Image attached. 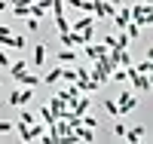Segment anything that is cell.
Instances as JSON below:
<instances>
[{
	"instance_id": "cell-16",
	"label": "cell",
	"mask_w": 153,
	"mask_h": 144,
	"mask_svg": "<svg viewBox=\"0 0 153 144\" xmlns=\"http://www.w3.org/2000/svg\"><path fill=\"white\" fill-rule=\"evenodd\" d=\"M132 64H135L138 74H150V71H153V58H150V55H144L141 61H132Z\"/></svg>"
},
{
	"instance_id": "cell-6",
	"label": "cell",
	"mask_w": 153,
	"mask_h": 144,
	"mask_svg": "<svg viewBox=\"0 0 153 144\" xmlns=\"http://www.w3.org/2000/svg\"><path fill=\"white\" fill-rule=\"evenodd\" d=\"M129 83H132V89H135V92H150V89H153V80H150V74H135Z\"/></svg>"
},
{
	"instance_id": "cell-12",
	"label": "cell",
	"mask_w": 153,
	"mask_h": 144,
	"mask_svg": "<svg viewBox=\"0 0 153 144\" xmlns=\"http://www.w3.org/2000/svg\"><path fill=\"white\" fill-rule=\"evenodd\" d=\"M9 77H12V80H16V77L22 74V71H28V61H25V58H16V61H9Z\"/></svg>"
},
{
	"instance_id": "cell-24",
	"label": "cell",
	"mask_w": 153,
	"mask_h": 144,
	"mask_svg": "<svg viewBox=\"0 0 153 144\" xmlns=\"http://www.w3.org/2000/svg\"><path fill=\"white\" fill-rule=\"evenodd\" d=\"M25 28H28V31H40V19L28 16V19H25Z\"/></svg>"
},
{
	"instance_id": "cell-22",
	"label": "cell",
	"mask_w": 153,
	"mask_h": 144,
	"mask_svg": "<svg viewBox=\"0 0 153 144\" xmlns=\"http://www.w3.org/2000/svg\"><path fill=\"white\" fill-rule=\"evenodd\" d=\"M19 123H37V113H31V110H25V107H22V113H19Z\"/></svg>"
},
{
	"instance_id": "cell-23",
	"label": "cell",
	"mask_w": 153,
	"mask_h": 144,
	"mask_svg": "<svg viewBox=\"0 0 153 144\" xmlns=\"http://www.w3.org/2000/svg\"><path fill=\"white\" fill-rule=\"evenodd\" d=\"M104 113H110V116H120V110H117V101H113V98H107V101H104Z\"/></svg>"
},
{
	"instance_id": "cell-25",
	"label": "cell",
	"mask_w": 153,
	"mask_h": 144,
	"mask_svg": "<svg viewBox=\"0 0 153 144\" xmlns=\"http://www.w3.org/2000/svg\"><path fill=\"white\" fill-rule=\"evenodd\" d=\"M101 46H104V49H113V46H117V34H104Z\"/></svg>"
},
{
	"instance_id": "cell-2",
	"label": "cell",
	"mask_w": 153,
	"mask_h": 144,
	"mask_svg": "<svg viewBox=\"0 0 153 144\" xmlns=\"http://www.w3.org/2000/svg\"><path fill=\"white\" fill-rule=\"evenodd\" d=\"M113 101H117L120 116H129V113H135V110H138V92H129V89H123L120 98H113Z\"/></svg>"
},
{
	"instance_id": "cell-8",
	"label": "cell",
	"mask_w": 153,
	"mask_h": 144,
	"mask_svg": "<svg viewBox=\"0 0 153 144\" xmlns=\"http://www.w3.org/2000/svg\"><path fill=\"white\" fill-rule=\"evenodd\" d=\"M110 19H113V25H117V31H123L126 25H129V19H132V16H129V6H126V3L117 6V12H113Z\"/></svg>"
},
{
	"instance_id": "cell-21",
	"label": "cell",
	"mask_w": 153,
	"mask_h": 144,
	"mask_svg": "<svg viewBox=\"0 0 153 144\" xmlns=\"http://www.w3.org/2000/svg\"><path fill=\"white\" fill-rule=\"evenodd\" d=\"M117 46H120V49H129V46H132V40H129V34H126V31H117Z\"/></svg>"
},
{
	"instance_id": "cell-4",
	"label": "cell",
	"mask_w": 153,
	"mask_h": 144,
	"mask_svg": "<svg viewBox=\"0 0 153 144\" xmlns=\"http://www.w3.org/2000/svg\"><path fill=\"white\" fill-rule=\"evenodd\" d=\"M80 49H83V55H86L89 61H98V58H101V55H104V52H107L104 46H101V43H95V40H89V43H83Z\"/></svg>"
},
{
	"instance_id": "cell-9",
	"label": "cell",
	"mask_w": 153,
	"mask_h": 144,
	"mask_svg": "<svg viewBox=\"0 0 153 144\" xmlns=\"http://www.w3.org/2000/svg\"><path fill=\"white\" fill-rule=\"evenodd\" d=\"M55 58H58V64H76V61H80V52H76L74 46H65Z\"/></svg>"
},
{
	"instance_id": "cell-20",
	"label": "cell",
	"mask_w": 153,
	"mask_h": 144,
	"mask_svg": "<svg viewBox=\"0 0 153 144\" xmlns=\"http://www.w3.org/2000/svg\"><path fill=\"white\" fill-rule=\"evenodd\" d=\"M25 46H28V40H25L22 34H12V40H9V49H19V52H22Z\"/></svg>"
},
{
	"instance_id": "cell-17",
	"label": "cell",
	"mask_w": 153,
	"mask_h": 144,
	"mask_svg": "<svg viewBox=\"0 0 153 144\" xmlns=\"http://www.w3.org/2000/svg\"><path fill=\"white\" fill-rule=\"evenodd\" d=\"M123 31L129 34V40H138V37H141V31H144V28H141V25H138V22H132V19H129V25H126Z\"/></svg>"
},
{
	"instance_id": "cell-3",
	"label": "cell",
	"mask_w": 153,
	"mask_h": 144,
	"mask_svg": "<svg viewBox=\"0 0 153 144\" xmlns=\"http://www.w3.org/2000/svg\"><path fill=\"white\" fill-rule=\"evenodd\" d=\"M31 101H34V89H28V86H19V89L9 92V104L12 107H25V104H31Z\"/></svg>"
},
{
	"instance_id": "cell-10",
	"label": "cell",
	"mask_w": 153,
	"mask_h": 144,
	"mask_svg": "<svg viewBox=\"0 0 153 144\" xmlns=\"http://www.w3.org/2000/svg\"><path fill=\"white\" fill-rule=\"evenodd\" d=\"M46 55H49L46 43H37V46H34V55H31V64H34V68H43V64H46Z\"/></svg>"
},
{
	"instance_id": "cell-7",
	"label": "cell",
	"mask_w": 153,
	"mask_h": 144,
	"mask_svg": "<svg viewBox=\"0 0 153 144\" xmlns=\"http://www.w3.org/2000/svg\"><path fill=\"white\" fill-rule=\"evenodd\" d=\"M144 138H147V126H132V129H126V135H123V141H129V144H138Z\"/></svg>"
},
{
	"instance_id": "cell-15",
	"label": "cell",
	"mask_w": 153,
	"mask_h": 144,
	"mask_svg": "<svg viewBox=\"0 0 153 144\" xmlns=\"http://www.w3.org/2000/svg\"><path fill=\"white\" fill-rule=\"evenodd\" d=\"M61 46H74V49H80V40H76V34L74 31H61Z\"/></svg>"
},
{
	"instance_id": "cell-26",
	"label": "cell",
	"mask_w": 153,
	"mask_h": 144,
	"mask_svg": "<svg viewBox=\"0 0 153 144\" xmlns=\"http://www.w3.org/2000/svg\"><path fill=\"white\" fill-rule=\"evenodd\" d=\"M9 52H6V46H0V68H9Z\"/></svg>"
},
{
	"instance_id": "cell-29",
	"label": "cell",
	"mask_w": 153,
	"mask_h": 144,
	"mask_svg": "<svg viewBox=\"0 0 153 144\" xmlns=\"http://www.w3.org/2000/svg\"><path fill=\"white\" fill-rule=\"evenodd\" d=\"M9 9V0H0V12H6Z\"/></svg>"
},
{
	"instance_id": "cell-19",
	"label": "cell",
	"mask_w": 153,
	"mask_h": 144,
	"mask_svg": "<svg viewBox=\"0 0 153 144\" xmlns=\"http://www.w3.org/2000/svg\"><path fill=\"white\" fill-rule=\"evenodd\" d=\"M9 40H12V28L0 25V46H6V49H9Z\"/></svg>"
},
{
	"instance_id": "cell-11",
	"label": "cell",
	"mask_w": 153,
	"mask_h": 144,
	"mask_svg": "<svg viewBox=\"0 0 153 144\" xmlns=\"http://www.w3.org/2000/svg\"><path fill=\"white\" fill-rule=\"evenodd\" d=\"M40 80L46 83V86H58L61 83V64H55V68H49L43 77H40Z\"/></svg>"
},
{
	"instance_id": "cell-27",
	"label": "cell",
	"mask_w": 153,
	"mask_h": 144,
	"mask_svg": "<svg viewBox=\"0 0 153 144\" xmlns=\"http://www.w3.org/2000/svg\"><path fill=\"white\" fill-rule=\"evenodd\" d=\"M12 126H16V123H9V120H0V135H9V132H12Z\"/></svg>"
},
{
	"instance_id": "cell-5",
	"label": "cell",
	"mask_w": 153,
	"mask_h": 144,
	"mask_svg": "<svg viewBox=\"0 0 153 144\" xmlns=\"http://www.w3.org/2000/svg\"><path fill=\"white\" fill-rule=\"evenodd\" d=\"M16 83H19V86H28V89H37L43 80H40V74H34V71H22V74L16 77Z\"/></svg>"
},
{
	"instance_id": "cell-14",
	"label": "cell",
	"mask_w": 153,
	"mask_h": 144,
	"mask_svg": "<svg viewBox=\"0 0 153 144\" xmlns=\"http://www.w3.org/2000/svg\"><path fill=\"white\" fill-rule=\"evenodd\" d=\"M9 9H12V16H16V19H28V16H31V3H12Z\"/></svg>"
},
{
	"instance_id": "cell-18",
	"label": "cell",
	"mask_w": 153,
	"mask_h": 144,
	"mask_svg": "<svg viewBox=\"0 0 153 144\" xmlns=\"http://www.w3.org/2000/svg\"><path fill=\"white\" fill-rule=\"evenodd\" d=\"M52 22H55L58 34H61V31H71V19H68V16H52Z\"/></svg>"
},
{
	"instance_id": "cell-28",
	"label": "cell",
	"mask_w": 153,
	"mask_h": 144,
	"mask_svg": "<svg viewBox=\"0 0 153 144\" xmlns=\"http://www.w3.org/2000/svg\"><path fill=\"white\" fill-rule=\"evenodd\" d=\"M126 129H129L126 123H117V126H113V135H117V138H123V135H126Z\"/></svg>"
},
{
	"instance_id": "cell-30",
	"label": "cell",
	"mask_w": 153,
	"mask_h": 144,
	"mask_svg": "<svg viewBox=\"0 0 153 144\" xmlns=\"http://www.w3.org/2000/svg\"><path fill=\"white\" fill-rule=\"evenodd\" d=\"M110 3H113V6H123V3H126V0H110Z\"/></svg>"
},
{
	"instance_id": "cell-1",
	"label": "cell",
	"mask_w": 153,
	"mask_h": 144,
	"mask_svg": "<svg viewBox=\"0 0 153 144\" xmlns=\"http://www.w3.org/2000/svg\"><path fill=\"white\" fill-rule=\"evenodd\" d=\"M129 16H132V22L141 25V28H150V25H153V6L144 3V0H141V3H132L129 6Z\"/></svg>"
},
{
	"instance_id": "cell-13",
	"label": "cell",
	"mask_w": 153,
	"mask_h": 144,
	"mask_svg": "<svg viewBox=\"0 0 153 144\" xmlns=\"http://www.w3.org/2000/svg\"><path fill=\"white\" fill-rule=\"evenodd\" d=\"M37 116H40V123L49 129V126H55V113L52 110H49V104H43V107H40V113H37Z\"/></svg>"
}]
</instances>
